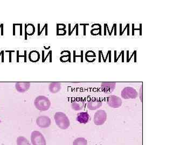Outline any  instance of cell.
<instances>
[{
	"mask_svg": "<svg viewBox=\"0 0 194 145\" xmlns=\"http://www.w3.org/2000/svg\"><path fill=\"white\" fill-rule=\"evenodd\" d=\"M54 119L56 124L61 129H66L69 127L70 122L69 118L64 113L62 112L56 113L54 115Z\"/></svg>",
	"mask_w": 194,
	"mask_h": 145,
	"instance_id": "1",
	"label": "cell"
},
{
	"mask_svg": "<svg viewBox=\"0 0 194 145\" xmlns=\"http://www.w3.org/2000/svg\"><path fill=\"white\" fill-rule=\"evenodd\" d=\"M34 105L37 110L40 111H45L50 109L51 103L47 97L41 95L35 98Z\"/></svg>",
	"mask_w": 194,
	"mask_h": 145,
	"instance_id": "2",
	"label": "cell"
},
{
	"mask_svg": "<svg viewBox=\"0 0 194 145\" xmlns=\"http://www.w3.org/2000/svg\"><path fill=\"white\" fill-rule=\"evenodd\" d=\"M31 142L32 145H46L45 137L38 131H34L31 134Z\"/></svg>",
	"mask_w": 194,
	"mask_h": 145,
	"instance_id": "3",
	"label": "cell"
},
{
	"mask_svg": "<svg viewBox=\"0 0 194 145\" xmlns=\"http://www.w3.org/2000/svg\"><path fill=\"white\" fill-rule=\"evenodd\" d=\"M121 95L124 99H135L138 96L139 94L134 88L126 87L122 90Z\"/></svg>",
	"mask_w": 194,
	"mask_h": 145,
	"instance_id": "4",
	"label": "cell"
},
{
	"mask_svg": "<svg viewBox=\"0 0 194 145\" xmlns=\"http://www.w3.org/2000/svg\"><path fill=\"white\" fill-rule=\"evenodd\" d=\"M107 115L105 111L104 110H99L95 113L93 118V122L95 125L100 126L104 124L107 120Z\"/></svg>",
	"mask_w": 194,
	"mask_h": 145,
	"instance_id": "5",
	"label": "cell"
},
{
	"mask_svg": "<svg viewBox=\"0 0 194 145\" xmlns=\"http://www.w3.org/2000/svg\"><path fill=\"white\" fill-rule=\"evenodd\" d=\"M107 103L110 107L112 108L117 109L120 108L122 105L123 102L119 97L116 95H111L107 99Z\"/></svg>",
	"mask_w": 194,
	"mask_h": 145,
	"instance_id": "6",
	"label": "cell"
},
{
	"mask_svg": "<svg viewBox=\"0 0 194 145\" xmlns=\"http://www.w3.org/2000/svg\"><path fill=\"white\" fill-rule=\"evenodd\" d=\"M36 124L41 128L45 129L51 125V119L46 116H41L37 117Z\"/></svg>",
	"mask_w": 194,
	"mask_h": 145,
	"instance_id": "7",
	"label": "cell"
},
{
	"mask_svg": "<svg viewBox=\"0 0 194 145\" xmlns=\"http://www.w3.org/2000/svg\"><path fill=\"white\" fill-rule=\"evenodd\" d=\"M116 87V82H105L101 84V89L103 92L106 94H110L113 92Z\"/></svg>",
	"mask_w": 194,
	"mask_h": 145,
	"instance_id": "8",
	"label": "cell"
},
{
	"mask_svg": "<svg viewBox=\"0 0 194 145\" xmlns=\"http://www.w3.org/2000/svg\"><path fill=\"white\" fill-rule=\"evenodd\" d=\"M85 105V101L81 97H78L72 102L71 107L75 111L81 110Z\"/></svg>",
	"mask_w": 194,
	"mask_h": 145,
	"instance_id": "9",
	"label": "cell"
},
{
	"mask_svg": "<svg viewBox=\"0 0 194 145\" xmlns=\"http://www.w3.org/2000/svg\"><path fill=\"white\" fill-rule=\"evenodd\" d=\"M102 101L97 98H93L88 101V108L91 111L95 110L102 106Z\"/></svg>",
	"mask_w": 194,
	"mask_h": 145,
	"instance_id": "10",
	"label": "cell"
},
{
	"mask_svg": "<svg viewBox=\"0 0 194 145\" xmlns=\"http://www.w3.org/2000/svg\"><path fill=\"white\" fill-rule=\"evenodd\" d=\"M30 87V83L28 82H18L15 84L16 90L21 93L27 92Z\"/></svg>",
	"mask_w": 194,
	"mask_h": 145,
	"instance_id": "11",
	"label": "cell"
},
{
	"mask_svg": "<svg viewBox=\"0 0 194 145\" xmlns=\"http://www.w3.org/2000/svg\"><path fill=\"white\" fill-rule=\"evenodd\" d=\"M90 119V116L86 112H82L78 113L76 117V120L81 124H85L88 123Z\"/></svg>",
	"mask_w": 194,
	"mask_h": 145,
	"instance_id": "12",
	"label": "cell"
},
{
	"mask_svg": "<svg viewBox=\"0 0 194 145\" xmlns=\"http://www.w3.org/2000/svg\"><path fill=\"white\" fill-rule=\"evenodd\" d=\"M62 88L59 82H51L48 86V90L52 94H56L59 92Z\"/></svg>",
	"mask_w": 194,
	"mask_h": 145,
	"instance_id": "13",
	"label": "cell"
},
{
	"mask_svg": "<svg viewBox=\"0 0 194 145\" xmlns=\"http://www.w3.org/2000/svg\"><path fill=\"white\" fill-rule=\"evenodd\" d=\"M35 27L32 24L25 25V39H27V36H32L35 33Z\"/></svg>",
	"mask_w": 194,
	"mask_h": 145,
	"instance_id": "14",
	"label": "cell"
},
{
	"mask_svg": "<svg viewBox=\"0 0 194 145\" xmlns=\"http://www.w3.org/2000/svg\"><path fill=\"white\" fill-rule=\"evenodd\" d=\"M29 59L32 62H37L40 59V54L37 51H32L29 54Z\"/></svg>",
	"mask_w": 194,
	"mask_h": 145,
	"instance_id": "15",
	"label": "cell"
},
{
	"mask_svg": "<svg viewBox=\"0 0 194 145\" xmlns=\"http://www.w3.org/2000/svg\"><path fill=\"white\" fill-rule=\"evenodd\" d=\"M96 55L95 53L92 51H88L86 53V60L88 62H93L95 60Z\"/></svg>",
	"mask_w": 194,
	"mask_h": 145,
	"instance_id": "16",
	"label": "cell"
},
{
	"mask_svg": "<svg viewBox=\"0 0 194 145\" xmlns=\"http://www.w3.org/2000/svg\"><path fill=\"white\" fill-rule=\"evenodd\" d=\"M17 145H31L29 141L23 136H19L16 139Z\"/></svg>",
	"mask_w": 194,
	"mask_h": 145,
	"instance_id": "17",
	"label": "cell"
},
{
	"mask_svg": "<svg viewBox=\"0 0 194 145\" xmlns=\"http://www.w3.org/2000/svg\"><path fill=\"white\" fill-rule=\"evenodd\" d=\"M72 145H88V141L84 138H78L74 141Z\"/></svg>",
	"mask_w": 194,
	"mask_h": 145,
	"instance_id": "18",
	"label": "cell"
},
{
	"mask_svg": "<svg viewBox=\"0 0 194 145\" xmlns=\"http://www.w3.org/2000/svg\"><path fill=\"white\" fill-rule=\"evenodd\" d=\"M95 26H99V28L97 29H93L91 31V34L93 36H97V35H102V26L99 24H93L92 27H93Z\"/></svg>",
	"mask_w": 194,
	"mask_h": 145,
	"instance_id": "19",
	"label": "cell"
},
{
	"mask_svg": "<svg viewBox=\"0 0 194 145\" xmlns=\"http://www.w3.org/2000/svg\"><path fill=\"white\" fill-rule=\"evenodd\" d=\"M20 57H24V62H27V51H24V55H19V51H17V62H19V58Z\"/></svg>",
	"mask_w": 194,
	"mask_h": 145,
	"instance_id": "20",
	"label": "cell"
},
{
	"mask_svg": "<svg viewBox=\"0 0 194 145\" xmlns=\"http://www.w3.org/2000/svg\"><path fill=\"white\" fill-rule=\"evenodd\" d=\"M66 34L65 29H57V36H64Z\"/></svg>",
	"mask_w": 194,
	"mask_h": 145,
	"instance_id": "21",
	"label": "cell"
},
{
	"mask_svg": "<svg viewBox=\"0 0 194 145\" xmlns=\"http://www.w3.org/2000/svg\"><path fill=\"white\" fill-rule=\"evenodd\" d=\"M74 62H75L76 61V57H81V62H83V51H81V55H78V56H77L75 54V53H76V51H74Z\"/></svg>",
	"mask_w": 194,
	"mask_h": 145,
	"instance_id": "22",
	"label": "cell"
},
{
	"mask_svg": "<svg viewBox=\"0 0 194 145\" xmlns=\"http://www.w3.org/2000/svg\"><path fill=\"white\" fill-rule=\"evenodd\" d=\"M66 26L64 24H57V29H65Z\"/></svg>",
	"mask_w": 194,
	"mask_h": 145,
	"instance_id": "23",
	"label": "cell"
},
{
	"mask_svg": "<svg viewBox=\"0 0 194 145\" xmlns=\"http://www.w3.org/2000/svg\"><path fill=\"white\" fill-rule=\"evenodd\" d=\"M48 28V24L46 23V24H45V25H44V26H43V28H42V30L41 31H39V32H38V36H40V35H41L42 33V32H43V31L44 30V29H45V28Z\"/></svg>",
	"mask_w": 194,
	"mask_h": 145,
	"instance_id": "24",
	"label": "cell"
},
{
	"mask_svg": "<svg viewBox=\"0 0 194 145\" xmlns=\"http://www.w3.org/2000/svg\"><path fill=\"white\" fill-rule=\"evenodd\" d=\"M77 26H78V24H76L75 25V26H74V28H73V29H72V30L69 31V36H71V35L72 34V33L74 32V29H76Z\"/></svg>",
	"mask_w": 194,
	"mask_h": 145,
	"instance_id": "25",
	"label": "cell"
},
{
	"mask_svg": "<svg viewBox=\"0 0 194 145\" xmlns=\"http://www.w3.org/2000/svg\"><path fill=\"white\" fill-rule=\"evenodd\" d=\"M81 26H84V35L85 36L86 35V26H88L89 24H80Z\"/></svg>",
	"mask_w": 194,
	"mask_h": 145,
	"instance_id": "26",
	"label": "cell"
},
{
	"mask_svg": "<svg viewBox=\"0 0 194 145\" xmlns=\"http://www.w3.org/2000/svg\"><path fill=\"white\" fill-rule=\"evenodd\" d=\"M5 52L9 53V62H12V53L15 52V51H6Z\"/></svg>",
	"mask_w": 194,
	"mask_h": 145,
	"instance_id": "27",
	"label": "cell"
},
{
	"mask_svg": "<svg viewBox=\"0 0 194 145\" xmlns=\"http://www.w3.org/2000/svg\"><path fill=\"white\" fill-rule=\"evenodd\" d=\"M52 55V51H51V50H50V51L48 52V54H47V55H46V57L44 58V60H43V62H45V60H46V59H47V58L48 57L49 55Z\"/></svg>",
	"mask_w": 194,
	"mask_h": 145,
	"instance_id": "28",
	"label": "cell"
},
{
	"mask_svg": "<svg viewBox=\"0 0 194 145\" xmlns=\"http://www.w3.org/2000/svg\"><path fill=\"white\" fill-rule=\"evenodd\" d=\"M109 52V53H107V54H108V55H109V56H110V59H109V61H110V62H111V51H109V52ZM108 55L107 54V57H108ZM107 57H106V58H107ZM106 59H105V62L106 61Z\"/></svg>",
	"mask_w": 194,
	"mask_h": 145,
	"instance_id": "29",
	"label": "cell"
},
{
	"mask_svg": "<svg viewBox=\"0 0 194 145\" xmlns=\"http://www.w3.org/2000/svg\"><path fill=\"white\" fill-rule=\"evenodd\" d=\"M107 28H108V26H107V24H104V28H105V29H104V35H105H105H106V29Z\"/></svg>",
	"mask_w": 194,
	"mask_h": 145,
	"instance_id": "30",
	"label": "cell"
},
{
	"mask_svg": "<svg viewBox=\"0 0 194 145\" xmlns=\"http://www.w3.org/2000/svg\"><path fill=\"white\" fill-rule=\"evenodd\" d=\"M134 24H132V29H133V30H132V35H134V30H139V29H134Z\"/></svg>",
	"mask_w": 194,
	"mask_h": 145,
	"instance_id": "31",
	"label": "cell"
},
{
	"mask_svg": "<svg viewBox=\"0 0 194 145\" xmlns=\"http://www.w3.org/2000/svg\"><path fill=\"white\" fill-rule=\"evenodd\" d=\"M1 35L3 36V24H1Z\"/></svg>",
	"mask_w": 194,
	"mask_h": 145,
	"instance_id": "32",
	"label": "cell"
},
{
	"mask_svg": "<svg viewBox=\"0 0 194 145\" xmlns=\"http://www.w3.org/2000/svg\"><path fill=\"white\" fill-rule=\"evenodd\" d=\"M22 35V24L20 25V36Z\"/></svg>",
	"mask_w": 194,
	"mask_h": 145,
	"instance_id": "33",
	"label": "cell"
},
{
	"mask_svg": "<svg viewBox=\"0 0 194 145\" xmlns=\"http://www.w3.org/2000/svg\"><path fill=\"white\" fill-rule=\"evenodd\" d=\"M2 51V55H1V57H2V62H4V51Z\"/></svg>",
	"mask_w": 194,
	"mask_h": 145,
	"instance_id": "34",
	"label": "cell"
},
{
	"mask_svg": "<svg viewBox=\"0 0 194 145\" xmlns=\"http://www.w3.org/2000/svg\"><path fill=\"white\" fill-rule=\"evenodd\" d=\"M13 29H14V30H13V35L15 36V24H13Z\"/></svg>",
	"mask_w": 194,
	"mask_h": 145,
	"instance_id": "35",
	"label": "cell"
},
{
	"mask_svg": "<svg viewBox=\"0 0 194 145\" xmlns=\"http://www.w3.org/2000/svg\"><path fill=\"white\" fill-rule=\"evenodd\" d=\"M113 25H114V26H113V27H114V28H115V29H116V25H117V24H114ZM114 35H115V36H116V35H117V30H115V32H114Z\"/></svg>",
	"mask_w": 194,
	"mask_h": 145,
	"instance_id": "36",
	"label": "cell"
},
{
	"mask_svg": "<svg viewBox=\"0 0 194 145\" xmlns=\"http://www.w3.org/2000/svg\"><path fill=\"white\" fill-rule=\"evenodd\" d=\"M42 57H43V58H42V62L43 61V60L44 59V51H42Z\"/></svg>",
	"mask_w": 194,
	"mask_h": 145,
	"instance_id": "37",
	"label": "cell"
},
{
	"mask_svg": "<svg viewBox=\"0 0 194 145\" xmlns=\"http://www.w3.org/2000/svg\"><path fill=\"white\" fill-rule=\"evenodd\" d=\"M136 51H134V55H135V58H134V62H136Z\"/></svg>",
	"mask_w": 194,
	"mask_h": 145,
	"instance_id": "38",
	"label": "cell"
},
{
	"mask_svg": "<svg viewBox=\"0 0 194 145\" xmlns=\"http://www.w3.org/2000/svg\"><path fill=\"white\" fill-rule=\"evenodd\" d=\"M128 53H129V51H127V62H129V59H128Z\"/></svg>",
	"mask_w": 194,
	"mask_h": 145,
	"instance_id": "39",
	"label": "cell"
},
{
	"mask_svg": "<svg viewBox=\"0 0 194 145\" xmlns=\"http://www.w3.org/2000/svg\"><path fill=\"white\" fill-rule=\"evenodd\" d=\"M124 51H122V56H123V60H122V61L124 62Z\"/></svg>",
	"mask_w": 194,
	"mask_h": 145,
	"instance_id": "40",
	"label": "cell"
},
{
	"mask_svg": "<svg viewBox=\"0 0 194 145\" xmlns=\"http://www.w3.org/2000/svg\"><path fill=\"white\" fill-rule=\"evenodd\" d=\"M114 53H115V60H114V62H116V51H114Z\"/></svg>",
	"mask_w": 194,
	"mask_h": 145,
	"instance_id": "41",
	"label": "cell"
},
{
	"mask_svg": "<svg viewBox=\"0 0 194 145\" xmlns=\"http://www.w3.org/2000/svg\"><path fill=\"white\" fill-rule=\"evenodd\" d=\"M140 35H141V24H140Z\"/></svg>",
	"mask_w": 194,
	"mask_h": 145,
	"instance_id": "42",
	"label": "cell"
},
{
	"mask_svg": "<svg viewBox=\"0 0 194 145\" xmlns=\"http://www.w3.org/2000/svg\"><path fill=\"white\" fill-rule=\"evenodd\" d=\"M2 51H1V53H0V57L2 55Z\"/></svg>",
	"mask_w": 194,
	"mask_h": 145,
	"instance_id": "43",
	"label": "cell"
}]
</instances>
